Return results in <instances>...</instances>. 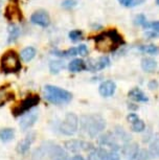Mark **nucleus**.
<instances>
[{
  "label": "nucleus",
  "mask_w": 159,
  "mask_h": 160,
  "mask_svg": "<svg viewBox=\"0 0 159 160\" xmlns=\"http://www.w3.org/2000/svg\"><path fill=\"white\" fill-rule=\"evenodd\" d=\"M95 48L101 52L108 53L115 51L124 44V39L116 29L104 32L94 38Z\"/></svg>",
  "instance_id": "obj_1"
},
{
  "label": "nucleus",
  "mask_w": 159,
  "mask_h": 160,
  "mask_svg": "<svg viewBox=\"0 0 159 160\" xmlns=\"http://www.w3.org/2000/svg\"><path fill=\"white\" fill-rule=\"evenodd\" d=\"M46 157H48L50 160H70L68 153L61 146L52 141H46L36 149L32 155V159L42 160Z\"/></svg>",
  "instance_id": "obj_2"
},
{
  "label": "nucleus",
  "mask_w": 159,
  "mask_h": 160,
  "mask_svg": "<svg viewBox=\"0 0 159 160\" xmlns=\"http://www.w3.org/2000/svg\"><path fill=\"white\" fill-rule=\"evenodd\" d=\"M80 125L83 132L94 138L106 129V120L100 114H86L80 118Z\"/></svg>",
  "instance_id": "obj_3"
},
{
  "label": "nucleus",
  "mask_w": 159,
  "mask_h": 160,
  "mask_svg": "<svg viewBox=\"0 0 159 160\" xmlns=\"http://www.w3.org/2000/svg\"><path fill=\"white\" fill-rule=\"evenodd\" d=\"M44 96L53 105L68 104L72 99V93L53 85H46L44 87Z\"/></svg>",
  "instance_id": "obj_4"
},
{
  "label": "nucleus",
  "mask_w": 159,
  "mask_h": 160,
  "mask_svg": "<svg viewBox=\"0 0 159 160\" xmlns=\"http://www.w3.org/2000/svg\"><path fill=\"white\" fill-rule=\"evenodd\" d=\"M22 68L19 55L14 50H8L1 57L0 70L4 73H17Z\"/></svg>",
  "instance_id": "obj_5"
},
{
  "label": "nucleus",
  "mask_w": 159,
  "mask_h": 160,
  "mask_svg": "<svg viewBox=\"0 0 159 160\" xmlns=\"http://www.w3.org/2000/svg\"><path fill=\"white\" fill-rule=\"evenodd\" d=\"M79 117L74 113L68 112L65 115V118L60 123L59 131L65 136H72L77 132L79 129Z\"/></svg>",
  "instance_id": "obj_6"
},
{
  "label": "nucleus",
  "mask_w": 159,
  "mask_h": 160,
  "mask_svg": "<svg viewBox=\"0 0 159 160\" xmlns=\"http://www.w3.org/2000/svg\"><path fill=\"white\" fill-rule=\"evenodd\" d=\"M39 102H40V96L37 94H31L26 96L22 102H19L13 109V115L14 116L24 115L25 113L29 112L32 108H35L39 104Z\"/></svg>",
  "instance_id": "obj_7"
},
{
  "label": "nucleus",
  "mask_w": 159,
  "mask_h": 160,
  "mask_svg": "<svg viewBox=\"0 0 159 160\" xmlns=\"http://www.w3.org/2000/svg\"><path fill=\"white\" fill-rule=\"evenodd\" d=\"M64 148L68 152L80 153V152H91L94 149L93 144L85 140L70 139L64 142Z\"/></svg>",
  "instance_id": "obj_8"
},
{
  "label": "nucleus",
  "mask_w": 159,
  "mask_h": 160,
  "mask_svg": "<svg viewBox=\"0 0 159 160\" xmlns=\"http://www.w3.org/2000/svg\"><path fill=\"white\" fill-rule=\"evenodd\" d=\"M98 143L103 147H109L111 150L119 151L122 149L117 142V138H116L115 134L112 132H108L101 135L100 138H98Z\"/></svg>",
  "instance_id": "obj_9"
},
{
  "label": "nucleus",
  "mask_w": 159,
  "mask_h": 160,
  "mask_svg": "<svg viewBox=\"0 0 159 160\" xmlns=\"http://www.w3.org/2000/svg\"><path fill=\"white\" fill-rule=\"evenodd\" d=\"M31 21H32V23L41 26V28H47L50 24V17L46 11L40 10V11L35 12V13L32 15Z\"/></svg>",
  "instance_id": "obj_10"
},
{
  "label": "nucleus",
  "mask_w": 159,
  "mask_h": 160,
  "mask_svg": "<svg viewBox=\"0 0 159 160\" xmlns=\"http://www.w3.org/2000/svg\"><path fill=\"white\" fill-rule=\"evenodd\" d=\"M36 139V133L35 132H29L26 136L23 138L22 140H20L16 146V151L21 155L27 153V151L29 150V148Z\"/></svg>",
  "instance_id": "obj_11"
},
{
  "label": "nucleus",
  "mask_w": 159,
  "mask_h": 160,
  "mask_svg": "<svg viewBox=\"0 0 159 160\" xmlns=\"http://www.w3.org/2000/svg\"><path fill=\"white\" fill-rule=\"evenodd\" d=\"M109 64H110V60L108 57H101L97 60H90L89 62L86 63L87 69L92 72L103 70L107 66H109Z\"/></svg>",
  "instance_id": "obj_12"
},
{
  "label": "nucleus",
  "mask_w": 159,
  "mask_h": 160,
  "mask_svg": "<svg viewBox=\"0 0 159 160\" xmlns=\"http://www.w3.org/2000/svg\"><path fill=\"white\" fill-rule=\"evenodd\" d=\"M38 119V112L37 111H29V112L25 113L22 115V118L20 120V128L22 131H26V130L31 129L32 126L35 125Z\"/></svg>",
  "instance_id": "obj_13"
},
{
  "label": "nucleus",
  "mask_w": 159,
  "mask_h": 160,
  "mask_svg": "<svg viewBox=\"0 0 159 160\" xmlns=\"http://www.w3.org/2000/svg\"><path fill=\"white\" fill-rule=\"evenodd\" d=\"M5 18L11 21V22H15V21H20L22 19V12H21L19 5L17 3H10L5 8Z\"/></svg>",
  "instance_id": "obj_14"
},
{
  "label": "nucleus",
  "mask_w": 159,
  "mask_h": 160,
  "mask_svg": "<svg viewBox=\"0 0 159 160\" xmlns=\"http://www.w3.org/2000/svg\"><path fill=\"white\" fill-rule=\"evenodd\" d=\"M138 152L139 147L136 142L129 141V142L125 143L124 147H122V154H124L126 160H135L137 155H138Z\"/></svg>",
  "instance_id": "obj_15"
},
{
  "label": "nucleus",
  "mask_w": 159,
  "mask_h": 160,
  "mask_svg": "<svg viewBox=\"0 0 159 160\" xmlns=\"http://www.w3.org/2000/svg\"><path fill=\"white\" fill-rule=\"evenodd\" d=\"M116 84L113 81H105L98 87V92L104 98H110L115 93Z\"/></svg>",
  "instance_id": "obj_16"
},
{
  "label": "nucleus",
  "mask_w": 159,
  "mask_h": 160,
  "mask_svg": "<svg viewBox=\"0 0 159 160\" xmlns=\"http://www.w3.org/2000/svg\"><path fill=\"white\" fill-rule=\"evenodd\" d=\"M129 123L131 125L132 131L134 132H142L146 130V123L143 122V120H142L135 113H130L127 117Z\"/></svg>",
  "instance_id": "obj_17"
},
{
  "label": "nucleus",
  "mask_w": 159,
  "mask_h": 160,
  "mask_svg": "<svg viewBox=\"0 0 159 160\" xmlns=\"http://www.w3.org/2000/svg\"><path fill=\"white\" fill-rule=\"evenodd\" d=\"M15 98V93L10 88V86L0 87V108L7 105V102H12Z\"/></svg>",
  "instance_id": "obj_18"
},
{
  "label": "nucleus",
  "mask_w": 159,
  "mask_h": 160,
  "mask_svg": "<svg viewBox=\"0 0 159 160\" xmlns=\"http://www.w3.org/2000/svg\"><path fill=\"white\" fill-rule=\"evenodd\" d=\"M149 153L152 158H159V133H156L152 137V140L149 146Z\"/></svg>",
  "instance_id": "obj_19"
},
{
  "label": "nucleus",
  "mask_w": 159,
  "mask_h": 160,
  "mask_svg": "<svg viewBox=\"0 0 159 160\" xmlns=\"http://www.w3.org/2000/svg\"><path fill=\"white\" fill-rule=\"evenodd\" d=\"M128 95L131 99H133L135 102H147L149 101V98H147L145 92L142 91L139 88H133L132 90H130Z\"/></svg>",
  "instance_id": "obj_20"
},
{
  "label": "nucleus",
  "mask_w": 159,
  "mask_h": 160,
  "mask_svg": "<svg viewBox=\"0 0 159 160\" xmlns=\"http://www.w3.org/2000/svg\"><path fill=\"white\" fill-rule=\"evenodd\" d=\"M68 69L71 72H81L87 69L86 62H84L82 59H74L68 64Z\"/></svg>",
  "instance_id": "obj_21"
},
{
  "label": "nucleus",
  "mask_w": 159,
  "mask_h": 160,
  "mask_svg": "<svg viewBox=\"0 0 159 160\" xmlns=\"http://www.w3.org/2000/svg\"><path fill=\"white\" fill-rule=\"evenodd\" d=\"M142 68L145 70L146 72H154L157 68V63L154 59L152 58H143L142 60Z\"/></svg>",
  "instance_id": "obj_22"
},
{
  "label": "nucleus",
  "mask_w": 159,
  "mask_h": 160,
  "mask_svg": "<svg viewBox=\"0 0 159 160\" xmlns=\"http://www.w3.org/2000/svg\"><path fill=\"white\" fill-rule=\"evenodd\" d=\"M114 134H115L116 138L119 140H122L124 143H127L129 141H131V135L129 134L124 128H122V127H119V126L115 127Z\"/></svg>",
  "instance_id": "obj_23"
},
{
  "label": "nucleus",
  "mask_w": 159,
  "mask_h": 160,
  "mask_svg": "<svg viewBox=\"0 0 159 160\" xmlns=\"http://www.w3.org/2000/svg\"><path fill=\"white\" fill-rule=\"evenodd\" d=\"M36 53H37L36 48L32 47V46H28V47L24 48V49L21 51L20 56H21V59H22L24 62H29L36 57Z\"/></svg>",
  "instance_id": "obj_24"
},
{
  "label": "nucleus",
  "mask_w": 159,
  "mask_h": 160,
  "mask_svg": "<svg viewBox=\"0 0 159 160\" xmlns=\"http://www.w3.org/2000/svg\"><path fill=\"white\" fill-rule=\"evenodd\" d=\"M15 137V130L12 128H4L0 131V140L2 142H8Z\"/></svg>",
  "instance_id": "obj_25"
},
{
  "label": "nucleus",
  "mask_w": 159,
  "mask_h": 160,
  "mask_svg": "<svg viewBox=\"0 0 159 160\" xmlns=\"http://www.w3.org/2000/svg\"><path fill=\"white\" fill-rule=\"evenodd\" d=\"M20 36V28H18V26H11L10 28V31H8V39L7 41L10 42V43H12V42L16 41L18 37Z\"/></svg>",
  "instance_id": "obj_26"
},
{
  "label": "nucleus",
  "mask_w": 159,
  "mask_h": 160,
  "mask_svg": "<svg viewBox=\"0 0 159 160\" xmlns=\"http://www.w3.org/2000/svg\"><path fill=\"white\" fill-rule=\"evenodd\" d=\"M55 55L58 56V57H64V58H67V57H74L77 55V48H69L67 50H64V51H60V50H56L55 51Z\"/></svg>",
  "instance_id": "obj_27"
},
{
  "label": "nucleus",
  "mask_w": 159,
  "mask_h": 160,
  "mask_svg": "<svg viewBox=\"0 0 159 160\" xmlns=\"http://www.w3.org/2000/svg\"><path fill=\"white\" fill-rule=\"evenodd\" d=\"M65 67L64 62L62 61H52L49 64V69L52 73H59Z\"/></svg>",
  "instance_id": "obj_28"
},
{
  "label": "nucleus",
  "mask_w": 159,
  "mask_h": 160,
  "mask_svg": "<svg viewBox=\"0 0 159 160\" xmlns=\"http://www.w3.org/2000/svg\"><path fill=\"white\" fill-rule=\"evenodd\" d=\"M140 50L150 55H156L159 52V48L155 45H143V46H140Z\"/></svg>",
  "instance_id": "obj_29"
},
{
  "label": "nucleus",
  "mask_w": 159,
  "mask_h": 160,
  "mask_svg": "<svg viewBox=\"0 0 159 160\" xmlns=\"http://www.w3.org/2000/svg\"><path fill=\"white\" fill-rule=\"evenodd\" d=\"M82 37H83V32L82 31H80V29H73V31H71L69 32V39L73 42L81 40Z\"/></svg>",
  "instance_id": "obj_30"
},
{
  "label": "nucleus",
  "mask_w": 159,
  "mask_h": 160,
  "mask_svg": "<svg viewBox=\"0 0 159 160\" xmlns=\"http://www.w3.org/2000/svg\"><path fill=\"white\" fill-rule=\"evenodd\" d=\"M151 158L152 157L150 155L149 151H147V150H139L138 155L136 157L137 160H150Z\"/></svg>",
  "instance_id": "obj_31"
},
{
  "label": "nucleus",
  "mask_w": 159,
  "mask_h": 160,
  "mask_svg": "<svg viewBox=\"0 0 159 160\" xmlns=\"http://www.w3.org/2000/svg\"><path fill=\"white\" fill-rule=\"evenodd\" d=\"M118 1L124 7H133V5H136L139 2H142L143 0H118Z\"/></svg>",
  "instance_id": "obj_32"
},
{
  "label": "nucleus",
  "mask_w": 159,
  "mask_h": 160,
  "mask_svg": "<svg viewBox=\"0 0 159 160\" xmlns=\"http://www.w3.org/2000/svg\"><path fill=\"white\" fill-rule=\"evenodd\" d=\"M98 156H100V160H109V151H107L104 148H100L97 149Z\"/></svg>",
  "instance_id": "obj_33"
},
{
  "label": "nucleus",
  "mask_w": 159,
  "mask_h": 160,
  "mask_svg": "<svg viewBox=\"0 0 159 160\" xmlns=\"http://www.w3.org/2000/svg\"><path fill=\"white\" fill-rule=\"evenodd\" d=\"M76 5H77L76 0H64V1L62 2V7L64 8H67V10L74 8Z\"/></svg>",
  "instance_id": "obj_34"
},
{
  "label": "nucleus",
  "mask_w": 159,
  "mask_h": 160,
  "mask_svg": "<svg viewBox=\"0 0 159 160\" xmlns=\"http://www.w3.org/2000/svg\"><path fill=\"white\" fill-rule=\"evenodd\" d=\"M143 26L147 28H152L154 32H159V21H156V22H152V23L146 22L143 24Z\"/></svg>",
  "instance_id": "obj_35"
},
{
  "label": "nucleus",
  "mask_w": 159,
  "mask_h": 160,
  "mask_svg": "<svg viewBox=\"0 0 159 160\" xmlns=\"http://www.w3.org/2000/svg\"><path fill=\"white\" fill-rule=\"evenodd\" d=\"M119 151L111 150L109 151V160H121V155H119Z\"/></svg>",
  "instance_id": "obj_36"
},
{
  "label": "nucleus",
  "mask_w": 159,
  "mask_h": 160,
  "mask_svg": "<svg viewBox=\"0 0 159 160\" xmlns=\"http://www.w3.org/2000/svg\"><path fill=\"white\" fill-rule=\"evenodd\" d=\"M77 55H81L82 57H85L88 55V48L86 47V45L82 44L77 47Z\"/></svg>",
  "instance_id": "obj_37"
},
{
  "label": "nucleus",
  "mask_w": 159,
  "mask_h": 160,
  "mask_svg": "<svg viewBox=\"0 0 159 160\" xmlns=\"http://www.w3.org/2000/svg\"><path fill=\"white\" fill-rule=\"evenodd\" d=\"M88 160H100V156H98L97 149H93L88 155Z\"/></svg>",
  "instance_id": "obj_38"
},
{
  "label": "nucleus",
  "mask_w": 159,
  "mask_h": 160,
  "mask_svg": "<svg viewBox=\"0 0 159 160\" xmlns=\"http://www.w3.org/2000/svg\"><path fill=\"white\" fill-rule=\"evenodd\" d=\"M135 22H136L137 24H140V25H143L147 20H146V17L143 16V15H139V16L136 17V19H135Z\"/></svg>",
  "instance_id": "obj_39"
},
{
  "label": "nucleus",
  "mask_w": 159,
  "mask_h": 160,
  "mask_svg": "<svg viewBox=\"0 0 159 160\" xmlns=\"http://www.w3.org/2000/svg\"><path fill=\"white\" fill-rule=\"evenodd\" d=\"M158 87V83L156 82L155 80H153V81H151V82L149 83V88L151 89V90H153V89H156Z\"/></svg>",
  "instance_id": "obj_40"
},
{
  "label": "nucleus",
  "mask_w": 159,
  "mask_h": 160,
  "mask_svg": "<svg viewBox=\"0 0 159 160\" xmlns=\"http://www.w3.org/2000/svg\"><path fill=\"white\" fill-rule=\"evenodd\" d=\"M70 160H85L83 156L81 155H74L72 157H70Z\"/></svg>",
  "instance_id": "obj_41"
},
{
  "label": "nucleus",
  "mask_w": 159,
  "mask_h": 160,
  "mask_svg": "<svg viewBox=\"0 0 159 160\" xmlns=\"http://www.w3.org/2000/svg\"><path fill=\"white\" fill-rule=\"evenodd\" d=\"M156 3H157L159 5V0H156Z\"/></svg>",
  "instance_id": "obj_42"
}]
</instances>
